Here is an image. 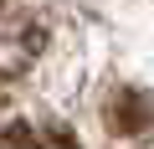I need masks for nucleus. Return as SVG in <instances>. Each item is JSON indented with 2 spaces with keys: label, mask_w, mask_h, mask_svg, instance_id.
<instances>
[{
  "label": "nucleus",
  "mask_w": 154,
  "mask_h": 149,
  "mask_svg": "<svg viewBox=\"0 0 154 149\" xmlns=\"http://www.w3.org/2000/svg\"><path fill=\"white\" fill-rule=\"evenodd\" d=\"M46 46V11L36 0H0V77H21Z\"/></svg>",
  "instance_id": "1"
},
{
  "label": "nucleus",
  "mask_w": 154,
  "mask_h": 149,
  "mask_svg": "<svg viewBox=\"0 0 154 149\" xmlns=\"http://www.w3.org/2000/svg\"><path fill=\"white\" fill-rule=\"evenodd\" d=\"M103 123H108L118 139H139V134L154 129V98H144V93H134V88H118V93L108 98V108H103Z\"/></svg>",
  "instance_id": "2"
},
{
  "label": "nucleus",
  "mask_w": 154,
  "mask_h": 149,
  "mask_svg": "<svg viewBox=\"0 0 154 149\" xmlns=\"http://www.w3.org/2000/svg\"><path fill=\"white\" fill-rule=\"evenodd\" d=\"M0 149H77V144H72V134H62V129H31V123H16V129L0 134Z\"/></svg>",
  "instance_id": "3"
}]
</instances>
